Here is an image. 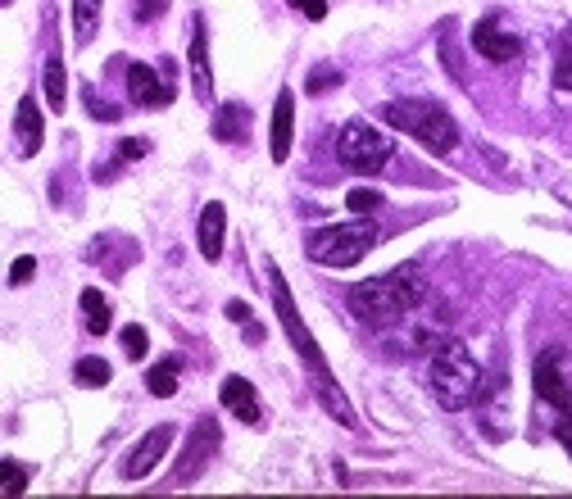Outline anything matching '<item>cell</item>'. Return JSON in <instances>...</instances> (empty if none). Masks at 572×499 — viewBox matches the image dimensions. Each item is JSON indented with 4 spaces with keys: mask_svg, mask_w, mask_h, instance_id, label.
Here are the masks:
<instances>
[{
    "mask_svg": "<svg viewBox=\"0 0 572 499\" xmlns=\"http://www.w3.org/2000/svg\"><path fill=\"white\" fill-rule=\"evenodd\" d=\"M346 205H350V214H377V209L386 205V196L382 191H368V186H355L346 196Z\"/></svg>",
    "mask_w": 572,
    "mask_h": 499,
    "instance_id": "25",
    "label": "cell"
},
{
    "mask_svg": "<svg viewBox=\"0 0 572 499\" xmlns=\"http://www.w3.org/2000/svg\"><path fill=\"white\" fill-rule=\"evenodd\" d=\"M146 150H150V141H137V137L119 141V164H132V159H141Z\"/></svg>",
    "mask_w": 572,
    "mask_h": 499,
    "instance_id": "29",
    "label": "cell"
},
{
    "mask_svg": "<svg viewBox=\"0 0 572 499\" xmlns=\"http://www.w3.org/2000/svg\"><path fill=\"white\" fill-rule=\"evenodd\" d=\"M168 73H173V64H164V73L150 69V64H132V69H128V96L137 100V105H146V109L173 105V96H178V82L168 78Z\"/></svg>",
    "mask_w": 572,
    "mask_h": 499,
    "instance_id": "9",
    "label": "cell"
},
{
    "mask_svg": "<svg viewBox=\"0 0 572 499\" xmlns=\"http://www.w3.org/2000/svg\"><path fill=\"white\" fill-rule=\"evenodd\" d=\"M168 5H173V0H132V14H137V23H155Z\"/></svg>",
    "mask_w": 572,
    "mask_h": 499,
    "instance_id": "27",
    "label": "cell"
},
{
    "mask_svg": "<svg viewBox=\"0 0 572 499\" xmlns=\"http://www.w3.org/2000/svg\"><path fill=\"white\" fill-rule=\"evenodd\" d=\"M554 87L572 91V32H563V41H559V59H554Z\"/></svg>",
    "mask_w": 572,
    "mask_h": 499,
    "instance_id": "24",
    "label": "cell"
},
{
    "mask_svg": "<svg viewBox=\"0 0 572 499\" xmlns=\"http://www.w3.org/2000/svg\"><path fill=\"white\" fill-rule=\"evenodd\" d=\"M223 232H227V209L218 205V200H209V205L200 209V227H196V245L209 264L223 259Z\"/></svg>",
    "mask_w": 572,
    "mask_h": 499,
    "instance_id": "16",
    "label": "cell"
},
{
    "mask_svg": "<svg viewBox=\"0 0 572 499\" xmlns=\"http://www.w3.org/2000/svg\"><path fill=\"white\" fill-rule=\"evenodd\" d=\"M109 377H114V368H109V359H100V354H87V359H78V368H73V382H78L82 391L109 386Z\"/></svg>",
    "mask_w": 572,
    "mask_h": 499,
    "instance_id": "22",
    "label": "cell"
},
{
    "mask_svg": "<svg viewBox=\"0 0 572 499\" xmlns=\"http://www.w3.org/2000/svg\"><path fill=\"white\" fill-rule=\"evenodd\" d=\"M218 441H223L218 422L214 418H196V427H191V436H187V445H182L178 463H173V486H187V481H196L200 468L214 459Z\"/></svg>",
    "mask_w": 572,
    "mask_h": 499,
    "instance_id": "7",
    "label": "cell"
},
{
    "mask_svg": "<svg viewBox=\"0 0 572 499\" xmlns=\"http://www.w3.org/2000/svg\"><path fill=\"white\" fill-rule=\"evenodd\" d=\"M41 137H46V118H41L37 96L19 100V114H14V141H19V155L32 159L41 150Z\"/></svg>",
    "mask_w": 572,
    "mask_h": 499,
    "instance_id": "14",
    "label": "cell"
},
{
    "mask_svg": "<svg viewBox=\"0 0 572 499\" xmlns=\"http://www.w3.org/2000/svg\"><path fill=\"white\" fill-rule=\"evenodd\" d=\"M28 490V468L14 459H0V499H14Z\"/></svg>",
    "mask_w": 572,
    "mask_h": 499,
    "instance_id": "23",
    "label": "cell"
},
{
    "mask_svg": "<svg viewBox=\"0 0 572 499\" xmlns=\"http://www.w3.org/2000/svg\"><path fill=\"white\" fill-rule=\"evenodd\" d=\"M227 318H232V323H250V304L232 300V304H227Z\"/></svg>",
    "mask_w": 572,
    "mask_h": 499,
    "instance_id": "32",
    "label": "cell"
},
{
    "mask_svg": "<svg viewBox=\"0 0 572 499\" xmlns=\"http://www.w3.org/2000/svg\"><path fill=\"white\" fill-rule=\"evenodd\" d=\"M291 141H296V91L282 87L273 100V137H268L273 164H282V159L291 155Z\"/></svg>",
    "mask_w": 572,
    "mask_h": 499,
    "instance_id": "12",
    "label": "cell"
},
{
    "mask_svg": "<svg viewBox=\"0 0 572 499\" xmlns=\"http://www.w3.org/2000/svg\"><path fill=\"white\" fill-rule=\"evenodd\" d=\"M178 368H182L178 359H159L155 368L146 372V391H150V395H159V400H168V395L178 391V377H182Z\"/></svg>",
    "mask_w": 572,
    "mask_h": 499,
    "instance_id": "21",
    "label": "cell"
},
{
    "mask_svg": "<svg viewBox=\"0 0 572 499\" xmlns=\"http://www.w3.org/2000/svg\"><path fill=\"white\" fill-rule=\"evenodd\" d=\"M559 441H563V450L572 454V422L568 418H559Z\"/></svg>",
    "mask_w": 572,
    "mask_h": 499,
    "instance_id": "33",
    "label": "cell"
},
{
    "mask_svg": "<svg viewBox=\"0 0 572 499\" xmlns=\"http://www.w3.org/2000/svg\"><path fill=\"white\" fill-rule=\"evenodd\" d=\"M82 327H87V336H105L109 332V300L96 291V286L82 291Z\"/></svg>",
    "mask_w": 572,
    "mask_h": 499,
    "instance_id": "20",
    "label": "cell"
},
{
    "mask_svg": "<svg viewBox=\"0 0 572 499\" xmlns=\"http://www.w3.org/2000/svg\"><path fill=\"white\" fill-rule=\"evenodd\" d=\"M291 5H296L300 14H305V19H327V0H291Z\"/></svg>",
    "mask_w": 572,
    "mask_h": 499,
    "instance_id": "31",
    "label": "cell"
},
{
    "mask_svg": "<svg viewBox=\"0 0 572 499\" xmlns=\"http://www.w3.org/2000/svg\"><path fill=\"white\" fill-rule=\"evenodd\" d=\"M477 382H482V368L468 354V345L459 336H441L432 350V372H427V386H432L436 404L445 413H459L477 400Z\"/></svg>",
    "mask_w": 572,
    "mask_h": 499,
    "instance_id": "3",
    "label": "cell"
},
{
    "mask_svg": "<svg viewBox=\"0 0 572 499\" xmlns=\"http://www.w3.org/2000/svg\"><path fill=\"white\" fill-rule=\"evenodd\" d=\"M191 87H196V100L209 105L214 96V73H209V37H205V19L191 14Z\"/></svg>",
    "mask_w": 572,
    "mask_h": 499,
    "instance_id": "13",
    "label": "cell"
},
{
    "mask_svg": "<svg viewBox=\"0 0 572 499\" xmlns=\"http://www.w3.org/2000/svg\"><path fill=\"white\" fill-rule=\"evenodd\" d=\"M336 82H341V78H336V69H314V73H309V91H314V96H318V91H332Z\"/></svg>",
    "mask_w": 572,
    "mask_h": 499,
    "instance_id": "30",
    "label": "cell"
},
{
    "mask_svg": "<svg viewBox=\"0 0 572 499\" xmlns=\"http://www.w3.org/2000/svg\"><path fill=\"white\" fill-rule=\"evenodd\" d=\"M273 304H277V318H282V327H286V341L296 345V354L305 359V368H309V377H314V386L323 391L327 413H332L336 422H346V427H355V413H350L346 391H341V386L332 382V372H327L323 350H318L314 336H309V327H305V318H300L296 300H291V286H286V277H282V273H273Z\"/></svg>",
    "mask_w": 572,
    "mask_h": 499,
    "instance_id": "2",
    "label": "cell"
},
{
    "mask_svg": "<svg viewBox=\"0 0 572 499\" xmlns=\"http://www.w3.org/2000/svg\"><path fill=\"white\" fill-rule=\"evenodd\" d=\"M377 245V227L355 218V223H332V227H318L309 236V255L318 259L323 268H350L368 255Z\"/></svg>",
    "mask_w": 572,
    "mask_h": 499,
    "instance_id": "5",
    "label": "cell"
},
{
    "mask_svg": "<svg viewBox=\"0 0 572 499\" xmlns=\"http://www.w3.org/2000/svg\"><path fill=\"white\" fill-rule=\"evenodd\" d=\"M473 50H477L482 59H491V64H509V59L523 55V41H518V32H509V28H504V23L491 14V19H482V23L473 28Z\"/></svg>",
    "mask_w": 572,
    "mask_h": 499,
    "instance_id": "10",
    "label": "cell"
},
{
    "mask_svg": "<svg viewBox=\"0 0 572 499\" xmlns=\"http://www.w3.org/2000/svg\"><path fill=\"white\" fill-rule=\"evenodd\" d=\"M382 123H391L395 132H409L432 155H450L459 146L454 118L441 105H432V100H391V105H382Z\"/></svg>",
    "mask_w": 572,
    "mask_h": 499,
    "instance_id": "4",
    "label": "cell"
},
{
    "mask_svg": "<svg viewBox=\"0 0 572 499\" xmlns=\"http://www.w3.org/2000/svg\"><path fill=\"white\" fill-rule=\"evenodd\" d=\"M119 336H123V354H128V359H146V354H150V336H146V327L128 323Z\"/></svg>",
    "mask_w": 572,
    "mask_h": 499,
    "instance_id": "26",
    "label": "cell"
},
{
    "mask_svg": "<svg viewBox=\"0 0 572 499\" xmlns=\"http://www.w3.org/2000/svg\"><path fill=\"white\" fill-rule=\"evenodd\" d=\"M168 445H173V427H155L146 441H141L137 450L123 459V481H146L150 472L159 468V459L168 454Z\"/></svg>",
    "mask_w": 572,
    "mask_h": 499,
    "instance_id": "11",
    "label": "cell"
},
{
    "mask_svg": "<svg viewBox=\"0 0 572 499\" xmlns=\"http://www.w3.org/2000/svg\"><path fill=\"white\" fill-rule=\"evenodd\" d=\"M391 155H395V146L373 128V123H364V118L346 123L341 137H336V159H341V168H350V173H359V177L382 173V168L391 164Z\"/></svg>",
    "mask_w": 572,
    "mask_h": 499,
    "instance_id": "6",
    "label": "cell"
},
{
    "mask_svg": "<svg viewBox=\"0 0 572 499\" xmlns=\"http://www.w3.org/2000/svg\"><path fill=\"white\" fill-rule=\"evenodd\" d=\"M536 395H541L545 404H550L559 418H568L572 413V391H568V382H563V350L559 345H550V350H541L536 354Z\"/></svg>",
    "mask_w": 572,
    "mask_h": 499,
    "instance_id": "8",
    "label": "cell"
},
{
    "mask_svg": "<svg viewBox=\"0 0 572 499\" xmlns=\"http://www.w3.org/2000/svg\"><path fill=\"white\" fill-rule=\"evenodd\" d=\"M46 100H50V109H55V114H64V105H69V73H64V59L55 55V50H50L46 55Z\"/></svg>",
    "mask_w": 572,
    "mask_h": 499,
    "instance_id": "18",
    "label": "cell"
},
{
    "mask_svg": "<svg viewBox=\"0 0 572 499\" xmlns=\"http://www.w3.org/2000/svg\"><path fill=\"white\" fill-rule=\"evenodd\" d=\"M32 277H37V259H32V255L14 259V268H10V286H23V282H32Z\"/></svg>",
    "mask_w": 572,
    "mask_h": 499,
    "instance_id": "28",
    "label": "cell"
},
{
    "mask_svg": "<svg viewBox=\"0 0 572 499\" xmlns=\"http://www.w3.org/2000/svg\"><path fill=\"white\" fill-rule=\"evenodd\" d=\"M355 318H364L368 327H395L405 314H414L418 304H427V277L423 264H400L382 277H368V282L350 286L346 291Z\"/></svg>",
    "mask_w": 572,
    "mask_h": 499,
    "instance_id": "1",
    "label": "cell"
},
{
    "mask_svg": "<svg viewBox=\"0 0 572 499\" xmlns=\"http://www.w3.org/2000/svg\"><path fill=\"white\" fill-rule=\"evenodd\" d=\"M100 5L105 0H73V46H91L100 28Z\"/></svg>",
    "mask_w": 572,
    "mask_h": 499,
    "instance_id": "19",
    "label": "cell"
},
{
    "mask_svg": "<svg viewBox=\"0 0 572 499\" xmlns=\"http://www.w3.org/2000/svg\"><path fill=\"white\" fill-rule=\"evenodd\" d=\"M214 137H218V141H246V137H250V109L223 105V109L214 114Z\"/></svg>",
    "mask_w": 572,
    "mask_h": 499,
    "instance_id": "17",
    "label": "cell"
},
{
    "mask_svg": "<svg viewBox=\"0 0 572 499\" xmlns=\"http://www.w3.org/2000/svg\"><path fill=\"white\" fill-rule=\"evenodd\" d=\"M218 400H223V409L237 422H246V427H255V422L264 418V413H259V391L246 382V377H227L223 391H218Z\"/></svg>",
    "mask_w": 572,
    "mask_h": 499,
    "instance_id": "15",
    "label": "cell"
}]
</instances>
